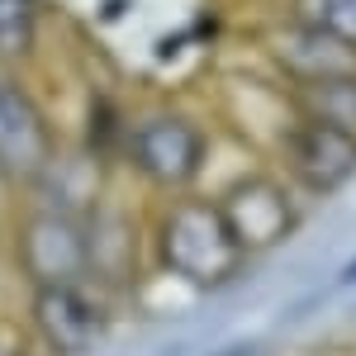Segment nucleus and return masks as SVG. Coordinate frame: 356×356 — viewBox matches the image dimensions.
Segmentation results:
<instances>
[{
    "label": "nucleus",
    "mask_w": 356,
    "mask_h": 356,
    "mask_svg": "<svg viewBox=\"0 0 356 356\" xmlns=\"http://www.w3.org/2000/svg\"><path fill=\"white\" fill-rule=\"evenodd\" d=\"M290 15L332 33L337 43H347L356 53V0H290Z\"/></svg>",
    "instance_id": "10"
},
{
    "label": "nucleus",
    "mask_w": 356,
    "mask_h": 356,
    "mask_svg": "<svg viewBox=\"0 0 356 356\" xmlns=\"http://www.w3.org/2000/svg\"><path fill=\"white\" fill-rule=\"evenodd\" d=\"M129 162L157 191H186L209 157V138L181 110H152L129 129Z\"/></svg>",
    "instance_id": "3"
},
{
    "label": "nucleus",
    "mask_w": 356,
    "mask_h": 356,
    "mask_svg": "<svg viewBox=\"0 0 356 356\" xmlns=\"http://www.w3.org/2000/svg\"><path fill=\"white\" fill-rule=\"evenodd\" d=\"M214 204H219V214H223V223H228V233H233V243L243 247V257L271 252V247H280L295 228H300V209H295L290 191H285L275 176H261V171L238 176Z\"/></svg>",
    "instance_id": "5"
},
{
    "label": "nucleus",
    "mask_w": 356,
    "mask_h": 356,
    "mask_svg": "<svg viewBox=\"0 0 356 356\" xmlns=\"http://www.w3.org/2000/svg\"><path fill=\"white\" fill-rule=\"evenodd\" d=\"M295 114L356 138V72L328 76V81H314V86H295Z\"/></svg>",
    "instance_id": "9"
},
{
    "label": "nucleus",
    "mask_w": 356,
    "mask_h": 356,
    "mask_svg": "<svg viewBox=\"0 0 356 356\" xmlns=\"http://www.w3.org/2000/svg\"><path fill=\"white\" fill-rule=\"evenodd\" d=\"M0 356H24V347L15 337H0Z\"/></svg>",
    "instance_id": "11"
},
{
    "label": "nucleus",
    "mask_w": 356,
    "mask_h": 356,
    "mask_svg": "<svg viewBox=\"0 0 356 356\" xmlns=\"http://www.w3.org/2000/svg\"><path fill=\"white\" fill-rule=\"evenodd\" d=\"M152 247H157V261L176 280H186L191 290H219L247 261L223 223L219 204L200 200V195H181L166 204V214L157 219V233H152Z\"/></svg>",
    "instance_id": "1"
},
{
    "label": "nucleus",
    "mask_w": 356,
    "mask_h": 356,
    "mask_svg": "<svg viewBox=\"0 0 356 356\" xmlns=\"http://www.w3.org/2000/svg\"><path fill=\"white\" fill-rule=\"evenodd\" d=\"M285 166L304 191L328 195L356 176V138L314 119H295L285 129Z\"/></svg>",
    "instance_id": "8"
},
{
    "label": "nucleus",
    "mask_w": 356,
    "mask_h": 356,
    "mask_svg": "<svg viewBox=\"0 0 356 356\" xmlns=\"http://www.w3.org/2000/svg\"><path fill=\"white\" fill-rule=\"evenodd\" d=\"M29 323L33 337L48 347V356H86L110 332V300L90 280L43 285L29 300Z\"/></svg>",
    "instance_id": "4"
},
{
    "label": "nucleus",
    "mask_w": 356,
    "mask_h": 356,
    "mask_svg": "<svg viewBox=\"0 0 356 356\" xmlns=\"http://www.w3.org/2000/svg\"><path fill=\"white\" fill-rule=\"evenodd\" d=\"M15 261L33 290L90 280V214L76 204H38L19 219Z\"/></svg>",
    "instance_id": "2"
},
{
    "label": "nucleus",
    "mask_w": 356,
    "mask_h": 356,
    "mask_svg": "<svg viewBox=\"0 0 356 356\" xmlns=\"http://www.w3.org/2000/svg\"><path fill=\"white\" fill-rule=\"evenodd\" d=\"M53 171V129L19 81L0 76V181L43 186Z\"/></svg>",
    "instance_id": "6"
},
{
    "label": "nucleus",
    "mask_w": 356,
    "mask_h": 356,
    "mask_svg": "<svg viewBox=\"0 0 356 356\" xmlns=\"http://www.w3.org/2000/svg\"><path fill=\"white\" fill-rule=\"evenodd\" d=\"M261 48H266L275 72H285L295 86H314V81H328V76L356 72V53L347 43H337L332 33L304 24L295 15L266 29L261 33Z\"/></svg>",
    "instance_id": "7"
}]
</instances>
